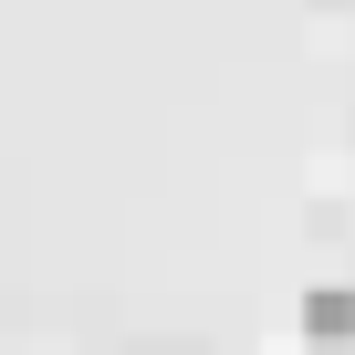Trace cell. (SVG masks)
Instances as JSON below:
<instances>
[{
    "mask_svg": "<svg viewBox=\"0 0 355 355\" xmlns=\"http://www.w3.org/2000/svg\"><path fill=\"white\" fill-rule=\"evenodd\" d=\"M303 334L313 345H355V282H313L303 293Z\"/></svg>",
    "mask_w": 355,
    "mask_h": 355,
    "instance_id": "cell-1",
    "label": "cell"
}]
</instances>
